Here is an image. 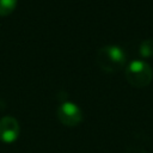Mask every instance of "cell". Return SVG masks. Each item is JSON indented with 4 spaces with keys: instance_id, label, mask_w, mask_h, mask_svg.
Returning a JSON list of instances; mask_svg holds the SVG:
<instances>
[{
    "instance_id": "2",
    "label": "cell",
    "mask_w": 153,
    "mask_h": 153,
    "mask_svg": "<svg viewBox=\"0 0 153 153\" xmlns=\"http://www.w3.org/2000/svg\"><path fill=\"white\" fill-rule=\"evenodd\" d=\"M126 78L134 87H146L152 81L153 71L146 61L134 60L126 68Z\"/></svg>"
},
{
    "instance_id": "6",
    "label": "cell",
    "mask_w": 153,
    "mask_h": 153,
    "mask_svg": "<svg viewBox=\"0 0 153 153\" xmlns=\"http://www.w3.org/2000/svg\"><path fill=\"white\" fill-rule=\"evenodd\" d=\"M18 0H0V16L11 14L17 7Z\"/></svg>"
},
{
    "instance_id": "3",
    "label": "cell",
    "mask_w": 153,
    "mask_h": 153,
    "mask_svg": "<svg viewBox=\"0 0 153 153\" xmlns=\"http://www.w3.org/2000/svg\"><path fill=\"white\" fill-rule=\"evenodd\" d=\"M56 116H57V120L62 124L68 126V127L78 126L79 123H81L84 118V114L80 106L69 100L62 102L59 105L56 110Z\"/></svg>"
},
{
    "instance_id": "5",
    "label": "cell",
    "mask_w": 153,
    "mask_h": 153,
    "mask_svg": "<svg viewBox=\"0 0 153 153\" xmlns=\"http://www.w3.org/2000/svg\"><path fill=\"white\" fill-rule=\"evenodd\" d=\"M139 54L142 57H151L153 56V39L147 38L143 39L139 47Z\"/></svg>"
},
{
    "instance_id": "4",
    "label": "cell",
    "mask_w": 153,
    "mask_h": 153,
    "mask_svg": "<svg viewBox=\"0 0 153 153\" xmlns=\"http://www.w3.org/2000/svg\"><path fill=\"white\" fill-rule=\"evenodd\" d=\"M20 134V126L12 116H5L0 120V140L5 143L17 141Z\"/></svg>"
},
{
    "instance_id": "1",
    "label": "cell",
    "mask_w": 153,
    "mask_h": 153,
    "mask_svg": "<svg viewBox=\"0 0 153 153\" xmlns=\"http://www.w3.org/2000/svg\"><path fill=\"white\" fill-rule=\"evenodd\" d=\"M96 61L103 71L112 73L124 67L127 55L124 50L118 45H104L98 49Z\"/></svg>"
}]
</instances>
